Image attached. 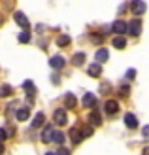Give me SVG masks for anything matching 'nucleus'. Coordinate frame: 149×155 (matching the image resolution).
I'll list each match as a JSON object with an SVG mask.
<instances>
[{"label":"nucleus","instance_id":"obj_1","mask_svg":"<svg viewBox=\"0 0 149 155\" xmlns=\"http://www.w3.org/2000/svg\"><path fill=\"white\" fill-rule=\"evenodd\" d=\"M140 32H142V21H140V19H132L128 23V34L130 36H138Z\"/></svg>","mask_w":149,"mask_h":155},{"label":"nucleus","instance_id":"obj_2","mask_svg":"<svg viewBox=\"0 0 149 155\" xmlns=\"http://www.w3.org/2000/svg\"><path fill=\"white\" fill-rule=\"evenodd\" d=\"M112 30H113V32H117L119 36H123V34L128 30V23H125V21H121V19H117L113 25H112Z\"/></svg>","mask_w":149,"mask_h":155},{"label":"nucleus","instance_id":"obj_3","mask_svg":"<svg viewBox=\"0 0 149 155\" xmlns=\"http://www.w3.org/2000/svg\"><path fill=\"white\" fill-rule=\"evenodd\" d=\"M53 121L57 123V125H66L68 123V115H66V112L64 110H55V114H53Z\"/></svg>","mask_w":149,"mask_h":155},{"label":"nucleus","instance_id":"obj_4","mask_svg":"<svg viewBox=\"0 0 149 155\" xmlns=\"http://www.w3.org/2000/svg\"><path fill=\"white\" fill-rule=\"evenodd\" d=\"M104 110H106V114H109V115H115L117 112H119V102H117V100H106Z\"/></svg>","mask_w":149,"mask_h":155},{"label":"nucleus","instance_id":"obj_5","mask_svg":"<svg viewBox=\"0 0 149 155\" xmlns=\"http://www.w3.org/2000/svg\"><path fill=\"white\" fill-rule=\"evenodd\" d=\"M13 19H15V23H17V25H21L23 28H28V27H30V23H28V19H27V15L23 13V12H15Z\"/></svg>","mask_w":149,"mask_h":155},{"label":"nucleus","instance_id":"obj_6","mask_svg":"<svg viewBox=\"0 0 149 155\" xmlns=\"http://www.w3.org/2000/svg\"><path fill=\"white\" fill-rule=\"evenodd\" d=\"M130 10H132V13H134V15H142L145 12V4L142 2V0H134V2L130 4Z\"/></svg>","mask_w":149,"mask_h":155},{"label":"nucleus","instance_id":"obj_7","mask_svg":"<svg viewBox=\"0 0 149 155\" xmlns=\"http://www.w3.org/2000/svg\"><path fill=\"white\" fill-rule=\"evenodd\" d=\"M125 125H127L128 129H136L138 127V117H136V115L134 114H125Z\"/></svg>","mask_w":149,"mask_h":155},{"label":"nucleus","instance_id":"obj_8","mask_svg":"<svg viewBox=\"0 0 149 155\" xmlns=\"http://www.w3.org/2000/svg\"><path fill=\"white\" fill-rule=\"evenodd\" d=\"M95 59H96V63H98V64H102V63H106V61L109 59V51H108L106 48H100V49L96 51V55H95Z\"/></svg>","mask_w":149,"mask_h":155},{"label":"nucleus","instance_id":"obj_9","mask_svg":"<svg viewBox=\"0 0 149 155\" xmlns=\"http://www.w3.org/2000/svg\"><path fill=\"white\" fill-rule=\"evenodd\" d=\"M64 63H66V61H64V57H60V55H55V57H51V61H49V66H51V68H57V70H59V68H62V66H64Z\"/></svg>","mask_w":149,"mask_h":155},{"label":"nucleus","instance_id":"obj_10","mask_svg":"<svg viewBox=\"0 0 149 155\" xmlns=\"http://www.w3.org/2000/svg\"><path fill=\"white\" fill-rule=\"evenodd\" d=\"M87 72H89L91 78H100V76H102V66H100L98 63H92V64L87 68Z\"/></svg>","mask_w":149,"mask_h":155},{"label":"nucleus","instance_id":"obj_11","mask_svg":"<svg viewBox=\"0 0 149 155\" xmlns=\"http://www.w3.org/2000/svg\"><path fill=\"white\" fill-rule=\"evenodd\" d=\"M76 104H77L76 95H74V93H66V95H64V106L72 110V108H76Z\"/></svg>","mask_w":149,"mask_h":155},{"label":"nucleus","instance_id":"obj_12","mask_svg":"<svg viewBox=\"0 0 149 155\" xmlns=\"http://www.w3.org/2000/svg\"><path fill=\"white\" fill-rule=\"evenodd\" d=\"M70 140H72L74 144H79L81 140H83V134H81V129H72L70 130Z\"/></svg>","mask_w":149,"mask_h":155},{"label":"nucleus","instance_id":"obj_13","mask_svg":"<svg viewBox=\"0 0 149 155\" xmlns=\"http://www.w3.org/2000/svg\"><path fill=\"white\" fill-rule=\"evenodd\" d=\"M53 134H55L53 127H45L42 130V142H53Z\"/></svg>","mask_w":149,"mask_h":155},{"label":"nucleus","instance_id":"obj_14","mask_svg":"<svg viewBox=\"0 0 149 155\" xmlns=\"http://www.w3.org/2000/svg\"><path fill=\"white\" fill-rule=\"evenodd\" d=\"M112 44H113V48H117V49H125V48H127V38H125V36H115L112 40Z\"/></svg>","mask_w":149,"mask_h":155},{"label":"nucleus","instance_id":"obj_15","mask_svg":"<svg viewBox=\"0 0 149 155\" xmlns=\"http://www.w3.org/2000/svg\"><path fill=\"white\" fill-rule=\"evenodd\" d=\"M44 121H45V114L44 112H38L34 115V119H32V127H42Z\"/></svg>","mask_w":149,"mask_h":155},{"label":"nucleus","instance_id":"obj_16","mask_svg":"<svg viewBox=\"0 0 149 155\" xmlns=\"http://www.w3.org/2000/svg\"><path fill=\"white\" fill-rule=\"evenodd\" d=\"M83 61H85V53H83V51L74 53V57H72V64H74V66H81Z\"/></svg>","mask_w":149,"mask_h":155},{"label":"nucleus","instance_id":"obj_17","mask_svg":"<svg viewBox=\"0 0 149 155\" xmlns=\"http://www.w3.org/2000/svg\"><path fill=\"white\" fill-rule=\"evenodd\" d=\"M102 123V117L98 112H91L89 114V125H100Z\"/></svg>","mask_w":149,"mask_h":155},{"label":"nucleus","instance_id":"obj_18","mask_svg":"<svg viewBox=\"0 0 149 155\" xmlns=\"http://www.w3.org/2000/svg\"><path fill=\"white\" fill-rule=\"evenodd\" d=\"M95 104H96V98H95V95H91V93H87V95L83 97V106L91 108V106H95Z\"/></svg>","mask_w":149,"mask_h":155},{"label":"nucleus","instance_id":"obj_19","mask_svg":"<svg viewBox=\"0 0 149 155\" xmlns=\"http://www.w3.org/2000/svg\"><path fill=\"white\" fill-rule=\"evenodd\" d=\"M70 42H72V40H70V36H68V34H60V36L57 38V44L60 45V48H68Z\"/></svg>","mask_w":149,"mask_h":155},{"label":"nucleus","instance_id":"obj_20","mask_svg":"<svg viewBox=\"0 0 149 155\" xmlns=\"http://www.w3.org/2000/svg\"><path fill=\"white\" fill-rule=\"evenodd\" d=\"M53 142H55V144H59V146H62V142H64V134H62L60 130H55V134H53Z\"/></svg>","mask_w":149,"mask_h":155},{"label":"nucleus","instance_id":"obj_21","mask_svg":"<svg viewBox=\"0 0 149 155\" xmlns=\"http://www.w3.org/2000/svg\"><path fill=\"white\" fill-rule=\"evenodd\" d=\"M17 119H19V121H27V119H28V110H27V108H21V110H17Z\"/></svg>","mask_w":149,"mask_h":155},{"label":"nucleus","instance_id":"obj_22","mask_svg":"<svg viewBox=\"0 0 149 155\" xmlns=\"http://www.w3.org/2000/svg\"><path fill=\"white\" fill-rule=\"evenodd\" d=\"M11 87H10V85H2V87H0V97H10L11 95Z\"/></svg>","mask_w":149,"mask_h":155},{"label":"nucleus","instance_id":"obj_23","mask_svg":"<svg viewBox=\"0 0 149 155\" xmlns=\"http://www.w3.org/2000/svg\"><path fill=\"white\" fill-rule=\"evenodd\" d=\"M92 133H95V130H92V127H91V125H87V127H83V129H81V134H83V138H89V136H92Z\"/></svg>","mask_w":149,"mask_h":155},{"label":"nucleus","instance_id":"obj_24","mask_svg":"<svg viewBox=\"0 0 149 155\" xmlns=\"http://www.w3.org/2000/svg\"><path fill=\"white\" fill-rule=\"evenodd\" d=\"M19 42H21V44L30 42V32H28V30H25V32H21V34H19Z\"/></svg>","mask_w":149,"mask_h":155},{"label":"nucleus","instance_id":"obj_25","mask_svg":"<svg viewBox=\"0 0 149 155\" xmlns=\"http://www.w3.org/2000/svg\"><path fill=\"white\" fill-rule=\"evenodd\" d=\"M23 85H25V89H27V93H28V95H34V83L32 81H25V83H23Z\"/></svg>","mask_w":149,"mask_h":155},{"label":"nucleus","instance_id":"obj_26","mask_svg":"<svg viewBox=\"0 0 149 155\" xmlns=\"http://www.w3.org/2000/svg\"><path fill=\"white\" fill-rule=\"evenodd\" d=\"M128 91H130V87H128V85H121V87H119V91H117V93H119L121 97H128Z\"/></svg>","mask_w":149,"mask_h":155},{"label":"nucleus","instance_id":"obj_27","mask_svg":"<svg viewBox=\"0 0 149 155\" xmlns=\"http://www.w3.org/2000/svg\"><path fill=\"white\" fill-rule=\"evenodd\" d=\"M91 42H95V44H102V42H104V38H102L100 34H91Z\"/></svg>","mask_w":149,"mask_h":155},{"label":"nucleus","instance_id":"obj_28","mask_svg":"<svg viewBox=\"0 0 149 155\" xmlns=\"http://www.w3.org/2000/svg\"><path fill=\"white\" fill-rule=\"evenodd\" d=\"M127 78H128V80H134V78H136V70H134V68H130V70L127 72Z\"/></svg>","mask_w":149,"mask_h":155},{"label":"nucleus","instance_id":"obj_29","mask_svg":"<svg viewBox=\"0 0 149 155\" xmlns=\"http://www.w3.org/2000/svg\"><path fill=\"white\" fill-rule=\"evenodd\" d=\"M57 155H70V150H66V148H59V151H57Z\"/></svg>","mask_w":149,"mask_h":155},{"label":"nucleus","instance_id":"obj_30","mask_svg":"<svg viewBox=\"0 0 149 155\" xmlns=\"http://www.w3.org/2000/svg\"><path fill=\"white\" fill-rule=\"evenodd\" d=\"M6 138H8V133H6L4 129H0V144H2V142L6 140Z\"/></svg>","mask_w":149,"mask_h":155},{"label":"nucleus","instance_id":"obj_31","mask_svg":"<svg viewBox=\"0 0 149 155\" xmlns=\"http://www.w3.org/2000/svg\"><path fill=\"white\" fill-rule=\"evenodd\" d=\"M100 91H102V93L106 95V93L109 91V85H108V83H102V85H100Z\"/></svg>","mask_w":149,"mask_h":155},{"label":"nucleus","instance_id":"obj_32","mask_svg":"<svg viewBox=\"0 0 149 155\" xmlns=\"http://www.w3.org/2000/svg\"><path fill=\"white\" fill-rule=\"evenodd\" d=\"M142 134H144V138H149V125H145L142 129Z\"/></svg>","mask_w":149,"mask_h":155},{"label":"nucleus","instance_id":"obj_33","mask_svg":"<svg viewBox=\"0 0 149 155\" xmlns=\"http://www.w3.org/2000/svg\"><path fill=\"white\" fill-rule=\"evenodd\" d=\"M51 81H53L55 85H59V78H57V74H53V78H51Z\"/></svg>","mask_w":149,"mask_h":155},{"label":"nucleus","instance_id":"obj_34","mask_svg":"<svg viewBox=\"0 0 149 155\" xmlns=\"http://www.w3.org/2000/svg\"><path fill=\"white\" fill-rule=\"evenodd\" d=\"M142 155H149V148H144V151H142Z\"/></svg>","mask_w":149,"mask_h":155},{"label":"nucleus","instance_id":"obj_35","mask_svg":"<svg viewBox=\"0 0 149 155\" xmlns=\"http://www.w3.org/2000/svg\"><path fill=\"white\" fill-rule=\"evenodd\" d=\"M2 153H4V146H2V144H0V155H2Z\"/></svg>","mask_w":149,"mask_h":155},{"label":"nucleus","instance_id":"obj_36","mask_svg":"<svg viewBox=\"0 0 149 155\" xmlns=\"http://www.w3.org/2000/svg\"><path fill=\"white\" fill-rule=\"evenodd\" d=\"M45 155H55V153H51V151H45Z\"/></svg>","mask_w":149,"mask_h":155}]
</instances>
